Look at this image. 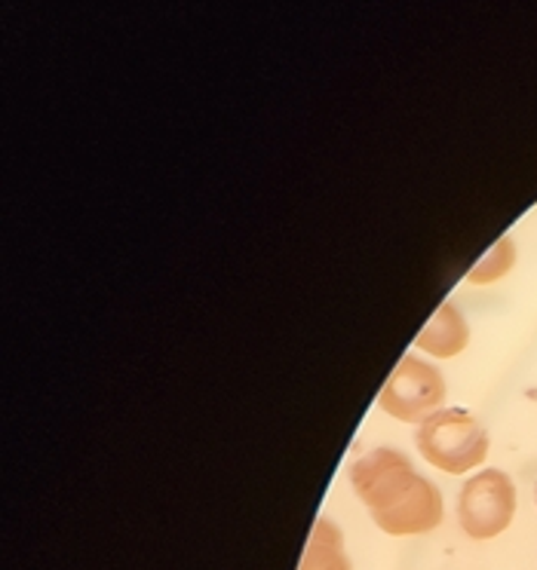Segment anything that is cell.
Listing matches in <instances>:
<instances>
[{"label":"cell","instance_id":"1","mask_svg":"<svg viewBox=\"0 0 537 570\" xmlns=\"http://www.w3.org/2000/svg\"><path fill=\"white\" fill-rule=\"evenodd\" d=\"M418 451L437 470L461 475L482 466L488 458V433L470 411L442 409L430 414L418 430Z\"/></svg>","mask_w":537,"mask_h":570},{"label":"cell","instance_id":"3","mask_svg":"<svg viewBox=\"0 0 537 570\" xmlns=\"http://www.w3.org/2000/svg\"><path fill=\"white\" fill-rule=\"evenodd\" d=\"M378 405L402 423H424L446 405V377L424 360L406 356L388 377Z\"/></svg>","mask_w":537,"mask_h":570},{"label":"cell","instance_id":"7","mask_svg":"<svg viewBox=\"0 0 537 570\" xmlns=\"http://www.w3.org/2000/svg\"><path fill=\"white\" fill-rule=\"evenodd\" d=\"M299 570H353L348 549H344V533L338 524H332L329 519H320L313 524Z\"/></svg>","mask_w":537,"mask_h":570},{"label":"cell","instance_id":"5","mask_svg":"<svg viewBox=\"0 0 537 570\" xmlns=\"http://www.w3.org/2000/svg\"><path fill=\"white\" fill-rule=\"evenodd\" d=\"M372 519L390 537L433 531L442 524V494L437 484L427 482L424 475H414V482L381 512H372Z\"/></svg>","mask_w":537,"mask_h":570},{"label":"cell","instance_id":"2","mask_svg":"<svg viewBox=\"0 0 537 570\" xmlns=\"http://www.w3.org/2000/svg\"><path fill=\"white\" fill-rule=\"evenodd\" d=\"M516 515V488L504 470H482L467 479L458 497L461 531L473 540H491L512 524Z\"/></svg>","mask_w":537,"mask_h":570},{"label":"cell","instance_id":"8","mask_svg":"<svg viewBox=\"0 0 537 570\" xmlns=\"http://www.w3.org/2000/svg\"><path fill=\"white\" fill-rule=\"evenodd\" d=\"M512 264H516V246H512L510 236H500L486 258L476 261V267L467 273V279H470L473 285L498 283L500 276H507V273L512 271Z\"/></svg>","mask_w":537,"mask_h":570},{"label":"cell","instance_id":"6","mask_svg":"<svg viewBox=\"0 0 537 570\" xmlns=\"http://www.w3.org/2000/svg\"><path fill=\"white\" fill-rule=\"evenodd\" d=\"M470 344V325L463 320V313L446 301L442 307H439L433 316H430V323L418 332L414 337V347L424 350L430 356H437V360H451V356H458L463 353Z\"/></svg>","mask_w":537,"mask_h":570},{"label":"cell","instance_id":"4","mask_svg":"<svg viewBox=\"0 0 537 570\" xmlns=\"http://www.w3.org/2000/svg\"><path fill=\"white\" fill-rule=\"evenodd\" d=\"M414 475L412 460L397 448H375L350 466V484L369 512H381L393 503L414 482Z\"/></svg>","mask_w":537,"mask_h":570}]
</instances>
